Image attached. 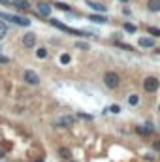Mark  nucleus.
I'll return each mask as SVG.
<instances>
[{"instance_id":"obj_24","label":"nucleus","mask_w":160,"mask_h":162,"mask_svg":"<svg viewBox=\"0 0 160 162\" xmlns=\"http://www.w3.org/2000/svg\"><path fill=\"white\" fill-rule=\"evenodd\" d=\"M75 47H77V49H89V43H85V42H77Z\"/></svg>"},{"instance_id":"obj_25","label":"nucleus","mask_w":160,"mask_h":162,"mask_svg":"<svg viewBox=\"0 0 160 162\" xmlns=\"http://www.w3.org/2000/svg\"><path fill=\"white\" fill-rule=\"evenodd\" d=\"M109 111H111V113H121V108H119L117 104H113V106L109 108Z\"/></svg>"},{"instance_id":"obj_20","label":"nucleus","mask_w":160,"mask_h":162,"mask_svg":"<svg viewBox=\"0 0 160 162\" xmlns=\"http://www.w3.org/2000/svg\"><path fill=\"white\" fill-rule=\"evenodd\" d=\"M55 8L64 9V11H70V6H68V4H64V2H57V4H55Z\"/></svg>"},{"instance_id":"obj_16","label":"nucleus","mask_w":160,"mask_h":162,"mask_svg":"<svg viewBox=\"0 0 160 162\" xmlns=\"http://www.w3.org/2000/svg\"><path fill=\"white\" fill-rule=\"evenodd\" d=\"M6 34H8V25L4 21H0V40L6 38Z\"/></svg>"},{"instance_id":"obj_30","label":"nucleus","mask_w":160,"mask_h":162,"mask_svg":"<svg viewBox=\"0 0 160 162\" xmlns=\"http://www.w3.org/2000/svg\"><path fill=\"white\" fill-rule=\"evenodd\" d=\"M158 111H160V106H158Z\"/></svg>"},{"instance_id":"obj_12","label":"nucleus","mask_w":160,"mask_h":162,"mask_svg":"<svg viewBox=\"0 0 160 162\" xmlns=\"http://www.w3.org/2000/svg\"><path fill=\"white\" fill-rule=\"evenodd\" d=\"M147 6H149V9H151V11H155V13L160 11V0H149V2H147Z\"/></svg>"},{"instance_id":"obj_19","label":"nucleus","mask_w":160,"mask_h":162,"mask_svg":"<svg viewBox=\"0 0 160 162\" xmlns=\"http://www.w3.org/2000/svg\"><path fill=\"white\" fill-rule=\"evenodd\" d=\"M124 30L130 32V34H134V32H136V25H132V23H124Z\"/></svg>"},{"instance_id":"obj_14","label":"nucleus","mask_w":160,"mask_h":162,"mask_svg":"<svg viewBox=\"0 0 160 162\" xmlns=\"http://www.w3.org/2000/svg\"><path fill=\"white\" fill-rule=\"evenodd\" d=\"M89 19H91V21H94V23H108V19H106L104 15H91Z\"/></svg>"},{"instance_id":"obj_2","label":"nucleus","mask_w":160,"mask_h":162,"mask_svg":"<svg viewBox=\"0 0 160 162\" xmlns=\"http://www.w3.org/2000/svg\"><path fill=\"white\" fill-rule=\"evenodd\" d=\"M0 19L11 21V23H15V25H19V26H28V25H30V21H28V19L19 17V15H9V13H0Z\"/></svg>"},{"instance_id":"obj_6","label":"nucleus","mask_w":160,"mask_h":162,"mask_svg":"<svg viewBox=\"0 0 160 162\" xmlns=\"http://www.w3.org/2000/svg\"><path fill=\"white\" fill-rule=\"evenodd\" d=\"M38 13H40L41 17H49V15H51V6L45 4V2H40V4H38Z\"/></svg>"},{"instance_id":"obj_13","label":"nucleus","mask_w":160,"mask_h":162,"mask_svg":"<svg viewBox=\"0 0 160 162\" xmlns=\"http://www.w3.org/2000/svg\"><path fill=\"white\" fill-rule=\"evenodd\" d=\"M70 125H74V117H62L58 121V126H70Z\"/></svg>"},{"instance_id":"obj_3","label":"nucleus","mask_w":160,"mask_h":162,"mask_svg":"<svg viewBox=\"0 0 160 162\" xmlns=\"http://www.w3.org/2000/svg\"><path fill=\"white\" fill-rule=\"evenodd\" d=\"M160 87V81L157 77H145V81H143V89L147 91V92H157Z\"/></svg>"},{"instance_id":"obj_4","label":"nucleus","mask_w":160,"mask_h":162,"mask_svg":"<svg viewBox=\"0 0 160 162\" xmlns=\"http://www.w3.org/2000/svg\"><path fill=\"white\" fill-rule=\"evenodd\" d=\"M51 25H53V26H57V28H60V30H64V32H70V34H75V36H83V32H81V30L72 28V26H66V25H62L58 19H51Z\"/></svg>"},{"instance_id":"obj_17","label":"nucleus","mask_w":160,"mask_h":162,"mask_svg":"<svg viewBox=\"0 0 160 162\" xmlns=\"http://www.w3.org/2000/svg\"><path fill=\"white\" fill-rule=\"evenodd\" d=\"M128 104H130V106H138V104H140V96H138V94L128 96Z\"/></svg>"},{"instance_id":"obj_11","label":"nucleus","mask_w":160,"mask_h":162,"mask_svg":"<svg viewBox=\"0 0 160 162\" xmlns=\"http://www.w3.org/2000/svg\"><path fill=\"white\" fill-rule=\"evenodd\" d=\"M138 134H141V136H149V134H153V125H147V128L138 126Z\"/></svg>"},{"instance_id":"obj_23","label":"nucleus","mask_w":160,"mask_h":162,"mask_svg":"<svg viewBox=\"0 0 160 162\" xmlns=\"http://www.w3.org/2000/svg\"><path fill=\"white\" fill-rule=\"evenodd\" d=\"M147 32H149V34H153V36H160V30H158V28H155V26H149V28H147Z\"/></svg>"},{"instance_id":"obj_18","label":"nucleus","mask_w":160,"mask_h":162,"mask_svg":"<svg viewBox=\"0 0 160 162\" xmlns=\"http://www.w3.org/2000/svg\"><path fill=\"white\" fill-rule=\"evenodd\" d=\"M36 57H38V59H45V57H47V49H45V47H40V49L36 51Z\"/></svg>"},{"instance_id":"obj_5","label":"nucleus","mask_w":160,"mask_h":162,"mask_svg":"<svg viewBox=\"0 0 160 162\" xmlns=\"http://www.w3.org/2000/svg\"><path fill=\"white\" fill-rule=\"evenodd\" d=\"M25 81L30 83V85H38L40 83V75L32 70H25Z\"/></svg>"},{"instance_id":"obj_28","label":"nucleus","mask_w":160,"mask_h":162,"mask_svg":"<svg viewBox=\"0 0 160 162\" xmlns=\"http://www.w3.org/2000/svg\"><path fill=\"white\" fill-rule=\"evenodd\" d=\"M2 157H4V153H2V151H0V159H2Z\"/></svg>"},{"instance_id":"obj_8","label":"nucleus","mask_w":160,"mask_h":162,"mask_svg":"<svg viewBox=\"0 0 160 162\" xmlns=\"http://www.w3.org/2000/svg\"><path fill=\"white\" fill-rule=\"evenodd\" d=\"M11 6H15L17 9L25 11V9H28V6H30V4H28L26 0H13V2H11Z\"/></svg>"},{"instance_id":"obj_21","label":"nucleus","mask_w":160,"mask_h":162,"mask_svg":"<svg viewBox=\"0 0 160 162\" xmlns=\"http://www.w3.org/2000/svg\"><path fill=\"white\" fill-rule=\"evenodd\" d=\"M115 45H119V47H123V49H126V51H134V47H132V45L123 43V42H115Z\"/></svg>"},{"instance_id":"obj_27","label":"nucleus","mask_w":160,"mask_h":162,"mask_svg":"<svg viewBox=\"0 0 160 162\" xmlns=\"http://www.w3.org/2000/svg\"><path fill=\"white\" fill-rule=\"evenodd\" d=\"M0 4L2 6H9V0H0Z\"/></svg>"},{"instance_id":"obj_10","label":"nucleus","mask_w":160,"mask_h":162,"mask_svg":"<svg viewBox=\"0 0 160 162\" xmlns=\"http://www.w3.org/2000/svg\"><path fill=\"white\" fill-rule=\"evenodd\" d=\"M140 45L141 47H155V40L153 38H140Z\"/></svg>"},{"instance_id":"obj_29","label":"nucleus","mask_w":160,"mask_h":162,"mask_svg":"<svg viewBox=\"0 0 160 162\" xmlns=\"http://www.w3.org/2000/svg\"><path fill=\"white\" fill-rule=\"evenodd\" d=\"M121 2H128V0H121Z\"/></svg>"},{"instance_id":"obj_7","label":"nucleus","mask_w":160,"mask_h":162,"mask_svg":"<svg viewBox=\"0 0 160 162\" xmlns=\"http://www.w3.org/2000/svg\"><path fill=\"white\" fill-rule=\"evenodd\" d=\"M23 43H25V47H34L36 45V34H32V32L25 34L23 36Z\"/></svg>"},{"instance_id":"obj_1","label":"nucleus","mask_w":160,"mask_h":162,"mask_svg":"<svg viewBox=\"0 0 160 162\" xmlns=\"http://www.w3.org/2000/svg\"><path fill=\"white\" fill-rule=\"evenodd\" d=\"M104 83H106L109 89H117L119 83H121V77H119V74H115V72H106V75H104Z\"/></svg>"},{"instance_id":"obj_26","label":"nucleus","mask_w":160,"mask_h":162,"mask_svg":"<svg viewBox=\"0 0 160 162\" xmlns=\"http://www.w3.org/2000/svg\"><path fill=\"white\" fill-rule=\"evenodd\" d=\"M8 62H9V59L4 57V55H0V64H8Z\"/></svg>"},{"instance_id":"obj_15","label":"nucleus","mask_w":160,"mask_h":162,"mask_svg":"<svg viewBox=\"0 0 160 162\" xmlns=\"http://www.w3.org/2000/svg\"><path fill=\"white\" fill-rule=\"evenodd\" d=\"M58 155H60L62 159H70V157H72L70 149H66V147H60V149H58Z\"/></svg>"},{"instance_id":"obj_22","label":"nucleus","mask_w":160,"mask_h":162,"mask_svg":"<svg viewBox=\"0 0 160 162\" xmlns=\"http://www.w3.org/2000/svg\"><path fill=\"white\" fill-rule=\"evenodd\" d=\"M60 64H70V55H68V53L60 55Z\"/></svg>"},{"instance_id":"obj_31","label":"nucleus","mask_w":160,"mask_h":162,"mask_svg":"<svg viewBox=\"0 0 160 162\" xmlns=\"http://www.w3.org/2000/svg\"><path fill=\"white\" fill-rule=\"evenodd\" d=\"M70 162H74V160H70Z\"/></svg>"},{"instance_id":"obj_9","label":"nucleus","mask_w":160,"mask_h":162,"mask_svg":"<svg viewBox=\"0 0 160 162\" xmlns=\"http://www.w3.org/2000/svg\"><path fill=\"white\" fill-rule=\"evenodd\" d=\"M87 6H91V8H92V9H96V11H108V6L98 4V2H91V0H87Z\"/></svg>"}]
</instances>
